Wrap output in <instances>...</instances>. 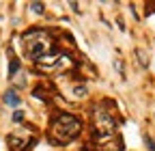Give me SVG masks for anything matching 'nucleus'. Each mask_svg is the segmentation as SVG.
Segmentation results:
<instances>
[{
	"mask_svg": "<svg viewBox=\"0 0 155 151\" xmlns=\"http://www.w3.org/2000/svg\"><path fill=\"white\" fill-rule=\"evenodd\" d=\"M73 95H78V97L88 95V86H86V84H78V86H73Z\"/></svg>",
	"mask_w": 155,
	"mask_h": 151,
	"instance_id": "obj_7",
	"label": "nucleus"
},
{
	"mask_svg": "<svg viewBox=\"0 0 155 151\" xmlns=\"http://www.w3.org/2000/svg\"><path fill=\"white\" fill-rule=\"evenodd\" d=\"M17 69H19V61L11 59V63H9V78H13V76L17 73Z\"/></svg>",
	"mask_w": 155,
	"mask_h": 151,
	"instance_id": "obj_8",
	"label": "nucleus"
},
{
	"mask_svg": "<svg viewBox=\"0 0 155 151\" xmlns=\"http://www.w3.org/2000/svg\"><path fill=\"white\" fill-rule=\"evenodd\" d=\"M22 43L26 48V54L30 56L32 61H39L41 56L50 54L52 52V37L45 32V30H28L24 37H22Z\"/></svg>",
	"mask_w": 155,
	"mask_h": 151,
	"instance_id": "obj_2",
	"label": "nucleus"
},
{
	"mask_svg": "<svg viewBox=\"0 0 155 151\" xmlns=\"http://www.w3.org/2000/svg\"><path fill=\"white\" fill-rule=\"evenodd\" d=\"M30 11L32 13H43V2H30Z\"/></svg>",
	"mask_w": 155,
	"mask_h": 151,
	"instance_id": "obj_10",
	"label": "nucleus"
},
{
	"mask_svg": "<svg viewBox=\"0 0 155 151\" xmlns=\"http://www.w3.org/2000/svg\"><path fill=\"white\" fill-rule=\"evenodd\" d=\"M39 71H50V73H61L73 67V61L63 52H50L45 56H41L39 61H35Z\"/></svg>",
	"mask_w": 155,
	"mask_h": 151,
	"instance_id": "obj_3",
	"label": "nucleus"
},
{
	"mask_svg": "<svg viewBox=\"0 0 155 151\" xmlns=\"http://www.w3.org/2000/svg\"><path fill=\"white\" fill-rule=\"evenodd\" d=\"M80 129H82L80 119H75L73 115H58L54 119V123H52L50 134H52V140L54 143L65 145V143L73 140L78 134H80Z\"/></svg>",
	"mask_w": 155,
	"mask_h": 151,
	"instance_id": "obj_1",
	"label": "nucleus"
},
{
	"mask_svg": "<svg viewBox=\"0 0 155 151\" xmlns=\"http://www.w3.org/2000/svg\"><path fill=\"white\" fill-rule=\"evenodd\" d=\"M136 56H138V61L142 63V67H147V65H149V56H147L142 50H136Z\"/></svg>",
	"mask_w": 155,
	"mask_h": 151,
	"instance_id": "obj_9",
	"label": "nucleus"
},
{
	"mask_svg": "<svg viewBox=\"0 0 155 151\" xmlns=\"http://www.w3.org/2000/svg\"><path fill=\"white\" fill-rule=\"evenodd\" d=\"M119 121L114 119L112 112L106 110V104L95 108V129H97V136H104V134H114Z\"/></svg>",
	"mask_w": 155,
	"mask_h": 151,
	"instance_id": "obj_4",
	"label": "nucleus"
},
{
	"mask_svg": "<svg viewBox=\"0 0 155 151\" xmlns=\"http://www.w3.org/2000/svg\"><path fill=\"white\" fill-rule=\"evenodd\" d=\"M22 121H24V112H22V110L13 112V123H22Z\"/></svg>",
	"mask_w": 155,
	"mask_h": 151,
	"instance_id": "obj_11",
	"label": "nucleus"
},
{
	"mask_svg": "<svg viewBox=\"0 0 155 151\" xmlns=\"http://www.w3.org/2000/svg\"><path fill=\"white\" fill-rule=\"evenodd\" d=\"M2 99H5V104H7V106H11V108H17V106H19V102H22V99H19V95H17V93H15L13 89L5 91Z\"/></svg>",
	"mask_w": 155,
	"mask_h": 151,
	"instance_id": "obj_6",
	"label": "nucleus"
},
{
	"mask_svg": "<svg viewBox=\"0 0 155 151\" xmlns=\"http://www.w3.org/2000/svg\"><path fill=\"white\" fill-rule=\"evenodd\" d=\"M144 145H147L151 151H155V143H153V138H151V136H144Z\"/></svg>",
	"mask_w": 155,
	"mask_h": 151,
	"instance_id": "obj_12",
	"label": "nucleus"
},
{
	"mask_svg": "<svg viewBox=\"0 0 155 151\" xmlns=\"http://www.w3.org/2000/svg\"><path fill=\"white\" fill-rule=\"evenodd\" d=\"M30 143H32V138L28 134H9V147L13 151H24Z\"/></svg>",
	"mask_w": 155,
	"mask_h": 151,
	"instance_id": "obj_5",
	"label": "nucleus"
}]
</instances>
